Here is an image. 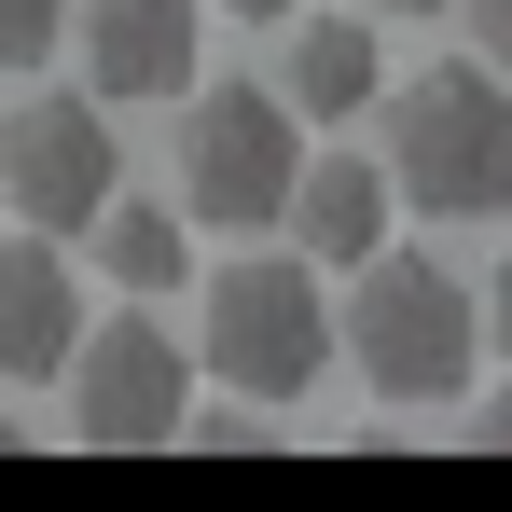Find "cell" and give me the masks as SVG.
Instances as JSON below:
<instances>
[{"label": "cell", "mask_w": 512, "mask_h": 512, "mask_svg": "<svg viewBox=\"0 0 512 512\" xmlns=\"http://www.w3.org/2000/svg\"><path fill=\"white\" fill-rule=\"evenodd\" d=\"M333 360L374 388V402H471V374H485V291L457 277L443 250H360L333 291Z\"/></svg>", "instance_id": "obj_1"}, {"label": "cell", "mask_w": 512, "mask_h": 512, "mask_svg": "<svg viewBox=\"0 0 512 512\" xmlns=\"http://www.w3.org/2000/svg\"><path fill=\"white\" fill-rule=\"evenodd\" d=\"M388 111V194L429 208V222H499L512 208V84L499 56H429L416 84H374Z\"/></svg>", "instance_id": "obj_2"}, {"label": "cell", "mask_w": 512, "mask_h": 512, "mask_svg": "<svg viewBox=\"0 0 512 512\" xmlns=\"http://www.w3.org/2000/svg\"><path fill=\"white\" fill-rule=\"evenodd\" d=\"M194 291V374L208 388H236V402H305L319 374H333V291H319V263L291 250H250L222 263V277H180Z\"/></svg>", "instance_id": "obj_3"}, {"label": "cell", "mask_w": 512, "mask_h": 512, "mask_svg": "<svg viewBox=\"0 0 512 512\" xmlns=\"http://www.w3.org/2000/svg\"><path fill=\"white\" fill-rule=\"evenodd\" d=\"M167 111H180L167 208L194 236H277V194H291V153H305L291 97L277 84H194V97H167Z\"/></svg>", "instance_id": "obj_4"}, {"label": "cell", "mask_w": 512, "mask_h": 512, "mask_svg": "<svg viewBox=\"0 0 512 512\" xmlns=\"http://www.w3.org/2000/svg\"><path fill=\"white\" fill-rule=\"evenodd\" d=\"M56 388H70V443L97 457H153L194 402V346L153 319V305H125V319H84L70 360H56Z\"/></svg>", "instance_id": "obj_5"}, {"label": "cell", "mask_w": 512, "mask_h": 512, "mask_svg": "<svg viewBox=\"0 0 512 512\" xmlns=\"http://www.w3.org/2000/svg\"><path fill=\"white\" fill-rule=\"evenodd\" d=\"M111 180H125V139L97 97H14L0 111V208L28 236H84Z\"/></svg>", "instance_id": "obj_6"}, {"label": "cell", "mask_w": 512, "mask_h": 512, "mask_svg": "<svg viewBox=\"0 0 512 512\" xmlns=\"http://www.w3.org/2000/svg\"><path fill=\"white\" fill-rule=\"evenodd\" d=\"M56 42H84V97L97 111H153L208 56V0H84Z\"/></svg>", "instance_id": "obj_7"}, {"label": "cell", "mask_w": 512, "mask_h": 512, "mask_svg": "<svg viewBox=\"0 0 512 512\" xmlns=\"http://www.w3.org/2000/svg\"><path fill=\"white\" fill-rule=\"evenodd\" d=\"M388 222H402V194H388V167H374V153H291L277 236L319 263V277H346L360 250H388Z\"/></svg>", "instance_id": "obj_8"}, {"label": "cell", "mask_w": 512, "mask_h": 512, "mask_svg": "<svg viewBox=\"0 0 512 512\" xmlns=\"http://www.w3.org/2000/svg\"><path fill=\"white\" fill-rule=\"evenodd\" d=\"M388 84V42H374V14L346 0V14H277V97H291V125H360Z\"/></svg>", "instance_id": "obj_9"}, {"label": "cell", "mask_w": 512, "mask_h": 512, "mask_svg": "<svg viewBox=\"0 0 512 512\" xmlns=\"http://www.w3.org/2000/svg\"><path fill=\"white\" fill-rule=\"evenodd\" d=\"M84 333V291H70V250L56 236H0V388H56V360Z\"/></svg>", "instance_id": "obj_10"}, {"label": "cell", "mask_w": 512, "mask_h": 512, "mask_svg": "<svg viewBox=\"0 0 512 512\" xmlns=\"http://www.w3.org/2000/svg\"><path fill=\"white\" fill-rule=\"evenodd\" d=\"M84 250H97V277L125 291V305H153V291H180L194 277V222H180L167 194H97V222H84Z\"/></svg>", "instance_id": "obj_11"}, {"label": "cell", "mask_w": 512, "mask_h": 512, "mask_svg": "<svg viewBox=\"0 0 512 512\" xmlns=\"http://www.w3.org/2000/svg\"><path fill=\"white\" fill-rule=\"evenodd\" d=\"M56 28H70V0H0V70H42Z\"/></svg>", "instance_id": "obj_12"}, {"label": "cell", "mask_w": 512, "mask_h": 512, "mask_svg": "<svg viewBox=\"0 0 512 512\" xmlns=\"http://www.w3.org/2000/svg\"><path fill=\"white\" fill-rule=\"evenodd\" d=\"M208 14H250V28H277V14H291V0H208Z\"/></svg>", "instance_id": "obj_13"}, {"label": "cell", "mask_w": 512, "mask_h": 512, "mask_svg": "<svg viewBox=\"0 0 512 512\" xmlns=\"http://www.w3.org/2000/svg\"><path fill=\"white\" fill-rule=\"evenodd\" d=\"M360 14H457V0H360Z\"/></svg>", "instance_id": "obj_14"}, {"label": "cell", "mask_w": 512, "mask_h": 512, "mask_svg": "<svg viewBox=\"0 0 512 512\" xmlns=\"http://www.w3.org/2000/svg\"><path fill=\"white\" fill-rule=\"evenodd\" d=\"M14 443H28V429H14V416H0V457H14Z\"/></svg>", "instance_id": "obj_15"}]
</instances>
